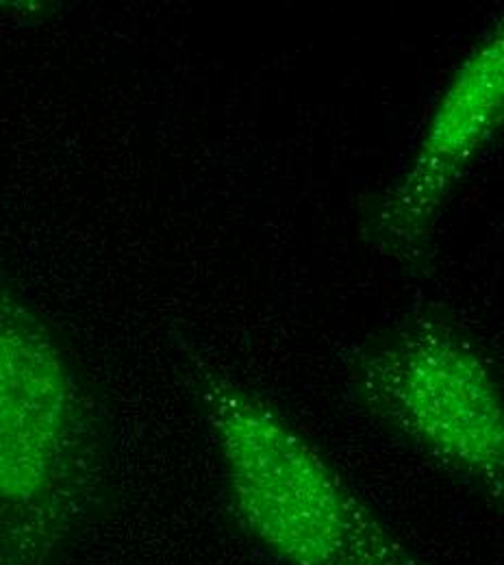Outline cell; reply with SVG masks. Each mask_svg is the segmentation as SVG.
Masks as SVG:
<instances>
[{
	"mask_svg": "<svg viewBox=\"0 0 504 565\" xmlns=\"http://www.w3.org/2000/svg\"><path fill=\"white\" fill-rule=\"evenodd\" d=\"M85 416L46 324L0 294V565H55L92 500Z\"/></svg>",
	"mask_w": 504,
	"mask_h": 565,
	"instance_id": "cell-2",
	"label": "cell"
},
{
	"mask_svg": "<svg viewBox=\"0 0 504 565\" xmlns=\"http://www.w3.org/2000/svg\"><path fill=\"white\" fill-rule=\"evenodd\" d=\"M196 376L228 504L250 544L281 565H429L270 403L217 370Z\"/></svg>",
	"mask_w": 504,
	"mask_h": 565,
	"instance_id": "cell-1",
	"label": "cell"
},
{
	"mask_svg": "<svg viewBox=\"0 0 504 565\" xmlns=\"http://www.w3.org/2000/svg\"><path fill=\"white\" fill-rule=\"evenodd\" d=\"M353 381L372 418L474 492L503 500V394L476 342L441 322H416L365 349Z\"/></svg>",
	"mask_w": 504,
	"mask_h": 565,
	"instance_id": "cell-3",
	"label": "cell"
},
{
	"mask_svg": "<svg viewBox=\"0 0 504 565\" xmlns=\"http://www.w3.org/2000/svg\"><path fill=\"white\" fill-rule=\"evenodd\" d=\"M503 114L504 40L503 29H496L450 76L409 168L376 212L374 233L387 248L409 253L422 246L461 177L498 131Z\"/></svg>",
	"mask_w": 504,
	"mask_h": 565,
	"instance_id": "cell-4",
	"label": "cell"
}]
</instances>
